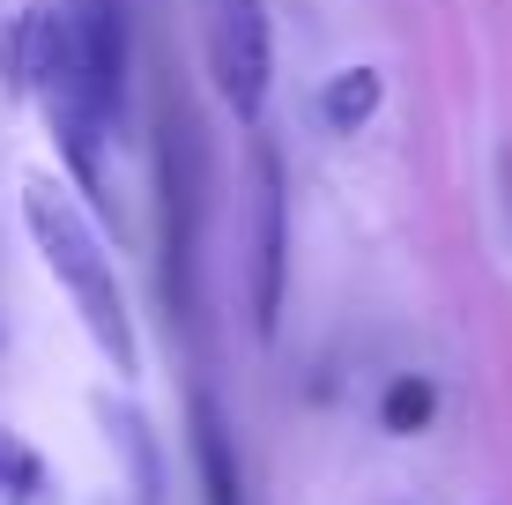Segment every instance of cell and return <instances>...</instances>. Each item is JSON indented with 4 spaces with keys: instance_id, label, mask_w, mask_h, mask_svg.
<instances>
[{
    "instance_id": "1",
    "label": "cell",
    "mask_w": 512,
    "mask_h": 505,
    "mask_svg": "<svg viewBox=\"0 0 512 505\" xmlns=\"http://www.w3.org/2000/svg\"><path fill=\"white\" fill-rule=\"evenodd\" d=\"M23 231H30V246H38L45 275L67 290V298H75L82 327H90V342L104 350V364L134 372V364H141V342H134L127 298H119L112 253H104L97 223L82 216V201H75V194H60L52 179H30V186H23Z\"/></svg>"
},
{
    "instance_id": "2",
    "label": "cell",
    "mask_w": 512,
    "mask_h": 505,
    "mask_svg": "<svg viewBox=\"0 0 512 505\" xmlns=\"http://www.w3.org/2000/svg\"><path fill=\"white\" fill-rule=\"evenodd\" d=\"M282 283H290V194H282V156L253 149V238H245V305L253 335L268 342L282 327Z\"/></svg>"
},
{
    "instance_id": "3",
    "label": "cell",
    "mask_w": 512,
    "mask_h": 505,
    "mask_svg": "<svg viewBox=\"0 0 512 505\" xmlns=\"http://www.w3.org/2000/svg\"><path fill=\"white\" fill-rule=\"evenodd\" d=\"M208 75H216V90H223V104H231L238 119H260L268 75H275V38H268V8H260V0H223L216 8Z\"/></svg>"
},
{
    "instance_id": "4",
    "label": "cell",
    "mask_w": 512,
    "mask_h": 505,
    "mask_svg": "<svg viewBox=\"0 0 512 505\" xmlns=\"http://www.w3.org/2000/svg\"><path fill=\"white\" fill-rule=\"evenodd\" d=\"M193 431H201V483H208V505H238V461H231V431H223L216 402H193Z\"/></svg>"
},
{
    "instance_id": "5",
    "label": "cell",
    "mask_w": 512,
    "mask_h": 505,
    "mask_svg": "<svg viewBox=\"0 0 512 505\" xmlns=\"http://www.w3.org/2000/svg\"><path fill=\"white\" fill-rule=\"evenodd\" d=\"M320 112H327L334 134H357L364 119L379 112V75H372V67H342V75L320 90Z\"/></svg>"
},
{
    "instance_id": "6",
    "label": "cell",
    "mask_w": 512,
    "mask_h": 505,
    "mask_svg": "<svg viewBox=\"0 0 512 505\" xmlns=\"http://www.w3.org/2000/svg\"><path fill=\"white\" fill-rule=\"evenodd\" d=\"M438 416V387L423 372H409V379H394V387H386V402H379V424L394 431V439H409V431H423Z\"/></svg>"
},
{
    "instance_id": "7",
    "label": "cell",
    "mask_w": 512,
    "mask_h": 505,
    "mask_svg": "<svg viewBox=\"0 0 512 505\" xmlns=\"http://www.w3.org/2000/svg\"><path fill=\"white\" fill-rule=\"evenodd\" d=\"M45 498V461L0 424V505H38Z\"/></svg>"
},
{
    "instance_id": "8",
    "label": "cell",
    "mask_w": 512,
    "mask_h": 505,
    "mask_svg": "<svg viewBox=\"0 0 512 505\" xmlns=\"http://www.w3.org/2000/svg\"><path fill=\"white\" fill-rule=\"evenodd\" d=\"M104 416H112L119 454H134V498L156 505V454H149V431H141V416H119V409H104Z\"/></svg>"
}]
</instances>
